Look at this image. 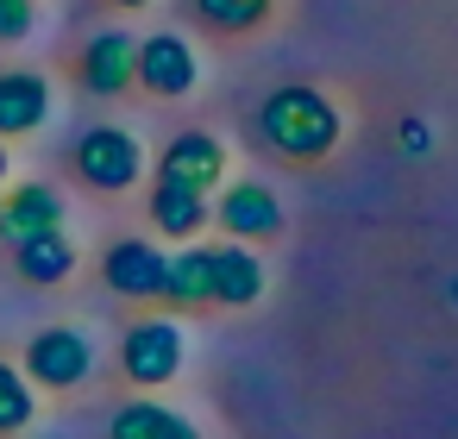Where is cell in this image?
Masks as SVG:
<instances>
[{
  "label": "cell",
  "mask_w": 458,
  "mask_h": 439,
  "mask_svg": "<svg viewBox=\"0 0 458 439\" xmlns=\"http://www.w3.org/2000/svg\"><path fill=\"white\" fill-rule=\"evenodd\" d=\"M101 270H107V289H114V295L151 301V295H164L170 257H164L157 245H145V239H126V245H114V251L101 257Z\"/></svg>",
  "instance_id": "8992f818"
},
{
  "label": "cell",
  "mask_w": 458,
  "mask_h": 439,
  "mask_svg": "<svg viewBox=\"0 0 458 439\" xmlns=\"http://www.w3.org/2000/svg\"><path fill=\"white\" fill-rule=\"evenodd\" d=\"M51 114V82L45 76H0V139H20V132H38Z\"/></svg>",
  "instance_id": "30bf717a"
},
{
  "label": "cell",
  "mask_w": 458,
  "mask_h": 439,
  "mask_svg": "<svg viewBox=\"0 0 458 439\" xmlns=\"http://www.w3.org/2000/svg\"><path fill=\"white\" fill-rule=\"evenodd\" d=\"M126 82H139V38L126 32H101L82 51V89L89 95H120Z\"/></svg>",
  "instance_id": "ba28073f"
},
{
  "label": "cell",
  "mask_w": 458,
  "mask_h": 439,
  "mask_svg": "<svg viewBox=\"0 0 458 439\" xmlns=\"http://www.w3.org/2000/svg\"><path fill=\"white\" fill-rule=\"evenodd\" d=\"M32 32V0H0V38H26Z\"/></svg>",
  "instance_id": "d6986e66"
},
{
  "label": "cell",
  "mask_w": 458,
  "mask_h": 439,
  "mask_svg": "<svg viewBox=\"0 0 458 439\" xmlns=\"http://www.w3.org/2000/svg\"><path fill=\"white\" fill-rule=\"evenodd\" d=\"M89 370H95V351H89V339L76 326H45L26 345V376L45 383V389H76Z\"/></svg>",
  "instance_id": "277c9868"
},
{
  "label": "cell",
  "mask_w": 458,
  "mask_h": 439,
  "mask_svg": "<svg viewBox=\"0 0 458 439\" xmlns=\"http://www.w3.org/2000/svg\"><path fill=\"white\" fill-rule=\"evenodd\" d=\"M139 82H145L151 95H189V89H195V51H189V38L151 32V38L139 45Z\"/></svg>",
  "instance_id": "52a82bcc"
},
{
  "label": "cell",
  "mask_w": 458,
  "mask_h": 439,
  "mask_svg": "<svg viewBox=\"0 0 458 439\" xmlns=\"http://www.w3.org/2000/svg\"><path fill=\"white\" fill-rule=\"evenodd\" d=\"M220 170H226V151H220V139H208V132L170 139V151H164V164H157L164 182H189V189H201V195L220 182Z\"/></svg>",
  "instance_id": "9c48e42d"
},
{
  "label": "cell",
  "mask_w": 458,
  "mask_h": 439,
  "mask_svg": "<svg viewBox=\"0 0 458 439\" xmlns=\"http://www.w3.org/2000/svg\"><path fill=\"white\" fill-rule=\"evenodd\" d=\"M0 182H7V151H0Z\"/></svg>",
  "instance_id": "ffe728a7"
},
{
  "label": "cell",
  "mask_w": 458,
  "mask_h": 439,
  "mask_svg": "<svg viewBox=\"0 0 458 439\" xmlns=\"http://www.w3.org/2000/svg\"><path fill=\"white\" fill-rule=\"evenodd\" d=\"M214 301L220 308H251L258 289H264V264L245 251V245H214Z\"/></svg>",
  "instance_id": "7c38bea8"
},
{
  "label": "cell",
  "mask_w": 458,
  "mask_h": 439,
  "mask_svg": "<svg viewBox=\"0 0 458 439\" xmlns=\"http://www.w3.org/2000/svg\"><path fill=\"white\" fill-rule=\"evenodd\" d=\"M258 132H264L283 157L308 164V157H327V151L339 145V107H333L320 89H276V95L258 107Z\"/></svg>",
  "instance_id": "6da1fadb"
},
{
  "label": "cell",
  "mask_w": 458,
  "mask_h": 439,
  "mask_svg": "<svg viewBox=\"0 0 458 439\" xmlns=\"http://www.w3.org/2000/svg\"><path fill=\"white\" fill-rule=\"evenodd\" d=\"M195 13L220 32H251L270 20V0H195Z\"/></svg>",
  "instance_id": "e0dca14e"
},
{
  "label": "cell",
  "mask_w": 458,
  "mask_h": 439,
  "mask_svg": "<svg viewBox=\"0 0 458 439\" xmlns=\"http://www.w3.org/2000/svg\"><path fill=\"white\" fill-rule=\"evenodd\" d=\"M120 364H126V376L139 389H164L182 370V333H176V320H139L126 333V345H120Z\"/></svg>",
  "instance_id": "3957f363"
},
{
  "label": "cell",
  "mask_w": 458,
  "mask_h": 439,
  "mask_svg": "<svg viewBox=\"0 0 458 439\" xmlns=\"http://www.w3.org/2000/svg\"><path fill=\"white\" fill-rule=\"evenodd\" d=\"M32 383L13 370V364H0V433H20V426H32Z\"/></svg>",
  "instance_id": "ac0fdd59"
},
{
  "label": "cell",
  "mask_w": 458,
  "mask_h": 439,
  "mask_svg": "<svg viewBox=\"0 0 458 439\" xmlns=\"http://www.w3.org/2000/svg\"><path fill=\"white\" fill-rule=\"evenodd\" d=\"M120 7H151V0H120Z\"/></svg>",
  "instance_id": "44dd1931"
},
{
  "label": "cell",
  "mask_w": 458,
  "mask_h": 439,
  "mask_svg": "<svg viewBox=\"0 0 458 439\" xmlns=\"http://www.w3.org/2000/svg\"><path fill=\"white\" fill-rule=\"evenodd\" d=\"M220 220H226V232L245 245V239H270V232L283 226V207H276V195H270L264 182H233L226 201H220Z\"/></svg>",
  "instance_id": "8fae6325"
},
{
  "label": "cell",
  "mask_w": 458,
  "mask_h": 439,
  "mask_svg": "<svg viewBox=\"0 0 458 439\" xmlns=\"http://www.w3.org/2000/svg\"><path fill=\"white\" fill-rule=\"evenodd\" d=\"M114 439H201L176 408H157V401H126L114 414Z\"/></svg>",
  "instance_id": "9a60e30c"
},
{
  "label": "cell",
  "mask_w": 458,
  "mask_h": 439,
  "mask_svg": "<svg viewBox=\"0 0 458 439\" xmlns=\"http://www.w3.org/2000/svg\"><path fill=\"white\" fill-rule=\"evenodd\" d=\"M151 220H157V232H170V239H195V232L208 226V195L189 189V182H164V176H157V189H151Z\"/></svg>",
  "instance_id": "4fadbf2b"
},
{
  "label": "cell",
  "mask_w": 458,
  "mask_h": 439,
  "mask_svg": "<svg viewBox=\"0 0 458 439\" xmlns=\"http://www.w3.org/2000/svg\"><path fill=\"white\" fill-rule=\"evenodd\" d=\"M13 264H20V276H26V283H64V276L76 270V251H70V239H64V232H45V239L20 245V251H13Z\"/></svg>",
  "instance_id": "2e32d148"
},
{
  "label": "cell",
  "mask_w": 458,
  "mask_h": 439,
  "mask_svg": "<svg viewBox=\"0 0 458 439\" xmlns=\"http://www.w3.org/2000/svg\"><path fill=\"white\" fill-rule=\"evenodd\" d=\"M164 301H176V308H201V301H214V257H208V245H189V251L170 257Z\"/></svg>",
  "instance_id": "5bb4252c"
},
{
  "label": "cell",
  "mask_w": 458,
  "mask_h": 439,
  "mask_svg": "<svg viewBox=\"0 0 458 439\" xmlns=\"http://www.w3.org/2000/svg\"><path fill=\"white\" fill-rule=\"evenodd\" d=\"M45 232H64V195L57 189L26 182V189H13L7 201H0V239H7L13 251L45 239Z\"/></svg>",
  "instance_id": "5b68a950"
},
{
  "label": "cell",
  "mask_w": 458,
  "mask_h": 439,
  "mask_svg": "<svg viewBox=\"0 0 458 439\" xmlns=\"http://www.w3.org/2000/svg\"><path fill=\"white\" fill-rule=\"evenodd\" d=\"M76 170H82V182H89V189L120 195V189H132V182H139L145 151H139V139H132V132H120V126H95V132H82V145H76Z\"/></svg>",
  "instance_id": "7a4b0ae2"
}]
</instances>
